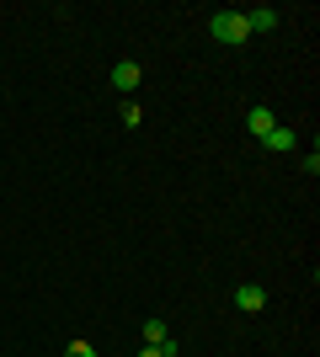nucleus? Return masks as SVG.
<instances>
[{
  "label": "nucleus",
  "mask_w": 320,
  "mask_h": 357,
  "mask_svg": "<svg viewBox=\"0 0 320 357\" xmlns=\"http://www.w3.org/2000/svg\"><path fill=\"white\" fill-rule=\"evenodd\" d=\"M208 32L219 38V43H245L251 38V27H245V11H219L208 22Z\"/></svg>",
  "instance_id": "1"
},
{
  "label": "nucleus",
  "mask_w": 320,
  "mask_h": 357,
  "mask_svg": "<svg viewBox=\"0 0 320 357\" xmlns=\"http://www.w3.org/2000/svg\"><path fill=\"white\" fill-rule=\"evenodd\" d=\"M235 304H241L245 314L267 310V288H257V283H241V288H235Z\"/></svg>",
  "instance_id": "2"
},
{
  "label": "nucleus",
  "mask_w": 320,
  "mask_h": 357,
  "mask_svg": "<svg viewBox=\"0 0 320 357\" xmlns=\"http://www.w3.org/2000/svg\"><path fill=\"white\" fill-rule=\"evenodd\" d=\"M112 86L118 91H139V59H118L112 64Z\"/></svg>",
  "instance_id": "3"
},
{
  "label": "nucleus",
  "mask_w": 320,
  "mask_h": 357,
  "mask_svg": "<svg viewBox=\"0 0 320 357\" xmlns=\"http://www.w3.org/2000/svg\"><path fill=\"white\" fill-rule=\"evenodd\" d=\"M245 128H251V134H257V139H267V134H273V128H277V118H273V112H267V107H251V112H245Z\"/></svg>",
  "instance_id": "4"
},
{
  "label": "nucleus",
  "mask_w": 320,
  "mask_h": 357,
  "mask_svg": "<svg viewBox=\"0 0 320 357\" xmlns=\"http://www.w3.org/2000/svg\"><path fill=\"white\" fill-rule=\"evenodd\" d=\"M277 22H283V16H277L273 6H257V11H245V27H251V32H273Z\"/></svg>",
  "instance_id": "5"
},
{
  "label": "nucleus",
  "mask_w": 320,
  "mask_h": 357,
  "mask_svg": "<svg viewBox=\"0 0 320 357\" xmlns=\"http://www.w3.org/2000/svg\"><path fill=\"white\" fill-rule=\"evenodd\" d=\"M294 144H299V139H294V128H273V134H267V149H273V155H289Z\"/></svg>",
  "instance_id": "6"
},
{
  "label": "nucleus",
  "mask_w": 320,
  "mask_h": 357,
  "mask_svg": "<svg viewBox=\"0 0 320 357\" xmlns=\"http://www.w3.org/2000/svg\"><path fill=\"white\" fill-rule=\"evenodd\" d=\"M166 342H171L166 320H144V347H166Z\"/></svg>",
  "instance_id": "7"
},
{
  "label": "nucleus",
  "mask_w": 320,
  "mask_h": 357,
  "mask_svg": "<svg viewBox=\"0 0 320 357\" xmlns=\"http://www.w3.org/2000/svg\"><path fill=\"white\" fill-rule=\"evenodd\" d=\"M64 357H96V347L91 342H70V352H64Z\"/></svg>",
  "instance_id": "8"
},
{
  "label": "nucleus",
  "mask_w": 320,
  "mask_h": 357,
  "mask_svg": "<svg viewBox=\"0 0 320 357\" xmlns=\"http://www.w3.org/2000/svg\"><path fill=\"white\" fill-rule=\"evenodd\" d=\"M139 357H166V352H160V347H139Z\"/></svg>",
  "instance_id": "9"
}]
</instances>
